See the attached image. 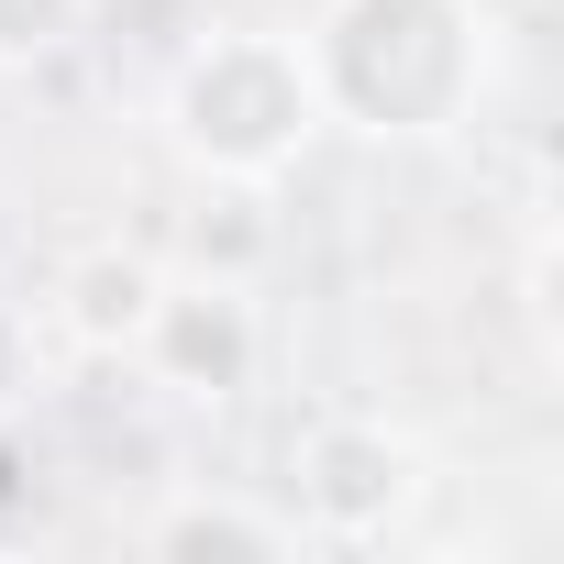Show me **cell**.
Instances as JSON below:
<instances>
[{"label":"cell","instance_id":"obj_4","mask_svg":"<svg viewBox=\"0 0 564 564\" xmlns=\"http://www.w3.org/2000/svg\"><path fill=\"white\" fill-rule=\"evenodd\" d=\"M133 366H144L166 399H188V410H232V399L254 388V366H265V311H254V289H243V276H166Z\"/></svg>","mask_w":564,"mask_h":564},{"label":"cell","instance_id":"obj_8","mask_svg":"<svg viewBox=\"0 0 564 564\" xmlns=\"http://www.w3.org/2000/svg\"><path fill=\"white\" fill-rule=\"evenodd\" d=\"M34 388H45V344H34V322L12 300H0V432L34 410Z\"/></svg>","mask_w":564,"mask_h":564},{"label":"cell","instance_id":"obj_3","mask_svg":"<svg viewBox=\"0 0 564 564\" xmlns=\"http://www.w3.org/2000/svg\"><path fill=\"white\" fill-rule=\"evenodd\" d=\"M421 443L377 410H322L300 443H289V520L311 542H388L410 509H421Z\"/></svg>","mask_w":564,"mask_h":564},{"label":"cell","instance_id":"obj_1","mask_svg":"<svg viewBox=\"0 0 564 564\" xmlns=\"http://www.w3.org/2000/svg\"><path fill=\"white\" fill-rule=\"evenodd\" d=\"M300 56L322 89V133L443 144L476 122L498 78V23H487V0H322Z\"/></svg>","mask_w":564,"mask_h":564},{"label":"cell","instance_id":"obj_6","mask_svg":"<svg viewBox=\"0 0 564 564\" xmlns=\"http://www.w3.org/2000/svg\"><path fill=\"white\" fill-rule=\"evenodd\" d=\"M311 531L289 520V509H265V498H232V487H177L144 531H133V553H155V564H289Z\"/></svg>","mask_w":564,"mask_h":564},{"label":"cell","instance_id":"obj_2","mask_svg":"<svg viewBox=\"0 0 564 564\" xmlns=\"http://www.w3.org/2000/svg\"><path fill=\"white\" fill-rule=\"evenodd\" d=\"M166 144L210 177V188H276L311 144H322V89L300 34L265 23H221L166 67Z\"/></svg>","mask_w":564,"mask_h":564},{"label":"cell","instance_id":"obj_7","mask_svg":"<svg viewBox=\"0 0 564 564\" xmlns=\"http://www.w3.org/2000/svg\"><path fill=\"white\" fill-rule=\"evenodd\" d=\"M89 34V0H0V78H34Z\"/></svg>","mask_w":564,"mask_h":564},{"label":"cell","instance_id":"obj_5","mask_svg":"<svg viewBox=\"0 0 564 564\" xmlns=\"http://www.w3.org/2000/svg\"><path fill=\"white\" fill-rule=\"evenodd\" d=\"M155 289H166V265L144 243H78L56 265V333L100 366H133V344L155 322Z\"/></svg>","mask_w":564,"mask_h":564},{"label":"cell","instance_id":"obj_9","mask_svg":"<svg viewBox=\"0 0 564 564\" xmlns=\"http://www.w3.org/2000/svg\"><path fill=\"white\" fill-rule=\"evenodd\" d=\"M0 498H23V465H12V432H0Z\"/></svg>","mask_w":564,"mask_h":564}]
</instances>
